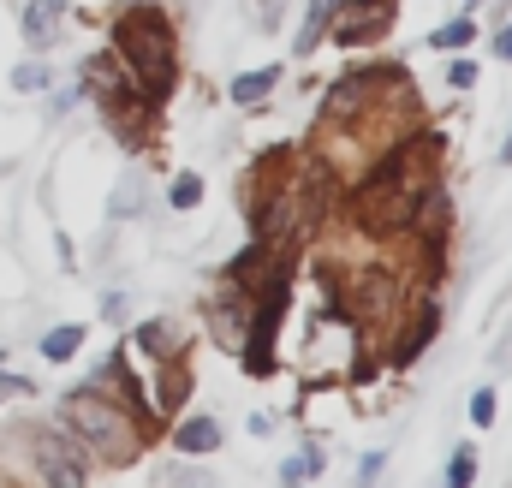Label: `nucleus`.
Listing matches in <instances>:
<instances>
[{
	"instance_id": "obj_1",
	"label": "nucleus",
	"mask_w": 512,
	"mask_h": 488,
	"mask_svg": "<svg viewBox=\"0 0 512 488\" xmlns=\"http://www.w3.org/2000/svg\"><path fill=\"white\" fill-rule=\"evenodd\" d=\"M114 42H120L126 66L137 72V90L149 102H161L173 90V36H167V18L155 6H131L126 18L114 24Z\"/></svg>"
},
{
	"instance_id": "obj_2",
	"label": "nucleus",
	"mask_w": 512,
	"mask_h": 488,
	"mask_svg": "<svg viewBox=\"0 0 512 488\" xmlns=\"http://www.w3.org/2000/svg\"><path fill=\"white\" fill-rule=\"evenodd\" d=\"M66 423L96 447V453H108V459H131V447H137V435H131V417L120 405H108L96 387H78V393H66Z\"/></svg>"
},
{
	"instance_id": "obj_3",
	"label": "nucleus",
	"mask_w": 512,
	"mask_h": 488,
	"mask_svg": "<svg viewBox=\"0 0 512 488\" xmlns=\"http://www.w3.org/2000/svg\"><path fill=\"white\" fill-rule=\"evenodd\" d=\"M36 465H42V477H48V483H60V488H78V483H84V459H78L72 447L48 441V435L36 441Z\"/></svg>"
},
{
	"instance_id": "obj_4",
	"label": "nucleus",
	"mask_w": 512,
	"mask_h": 488,
	"mask_svg": "<svg viewBox=\"0 0 512 488\" xmlns=\"http://www.w3.org/2000/svg\"><path fill=\"white\" fill-rule=\"evenodd\" d=\"M387 6H393V0H358V18H346V24H340V42H346V48L376 42L387 24H393V12H387Z\"/></svg>"
},
{
	"instance_id": "obj_5",
	"label": "nucleus",
	"mask_w": 512,
	"mask_h": 488,
	"mask_svg": "<svg viewBox=\"0 0 512 488\" xmlns=\"http://www.w3.org/2000/svg\"><path fill=\"white\" fill-rule=\"evenodd\" d=\"M54 36H60V6H54V0H36V6L24 12V42L48 48Z\"/></svg>"
},
{
	"instance_id": "obj_6",
	"label": "nucleus",
	"mask_w": 512,
	"mask_h": 488,
	"mask_svg": "<svg viewBox=\"0 0 512 488\" xmlns=\"http://www.w3.org/2000/svg\"><path fill=\"white\" fill-rule=\"evenodd\" d=\"M334 6H340V0H310V12H304V30L292 36V48H298V54H310V48L322 42V30L334 24Z\"/></svg>"
},
{
	"instance_id": "obj_7",
	"label": "nucleus",
	"mask_w": 512,
	"mask_h": 488,
	"mask_svg": "<svg viewBox=\"0 0 512 488\" xmlns=\"http://www.w3.org/2000/svg\"><path fill=\"white\" fill-rule=\"evenodd\" d=\"M215 447H221V423L215 417H191L179 429V453H215Z\"/></svg>"
},
{
	"instance_id": "obj_8",
	"label": "nucleus",
	"mask_w": 512,
	"mask_h": 488,
	"mask_svg": "<svg viewBox=\"0 0 512 488\" xmlns=\"http://www.w3.org/2000/svg\"><path fill=\"white\" fill-rule=\"evenodd\" d=\"M435 322H441V310L435 304H423V316H417V328H411V340L405 346H393V364H411L423 346H429V334H435Z\"/></svg>"
},
{
	"instance_id": "obj_9",
	"label": "nucleus",
	"mask_w": 512,
	"mask_h": 488,
	"mask_svg": "<svg viewBox=\"0 0 512 488\" xmlns=\"http://www.w3.org/2000/svg\"><path fill=\"white\" fill-rule=\"evenodd\" d=\"M173 340H179V334H173V322H143V328H137V346H143L149 358H173V352H179Z\"/></svg>"
},
{
	"instance_id": "obj_10",
	"label": "nucleus",
	"mask_w": 512,
	"mask_h": 488,
	"mask_svg": "<svg viewBox=\"0 0 512 488\" xmlns=\"http://www.w3.org/2000/svg\"><path fill=\"white\" fill-rule=\"evenodd\" d=\"M78 346H84V328H78V322H72V328H54V334L42 340V352H48L54 364H66V358H72Z\"/></svg>"
},
{
	"instance_id": "obj_11",
	"label": "nucleus",
	"mask_w": 512,
	"mask_h": 488,
	"mask_svg": "<svg viewBox=\"0 0 512 488\" xmlns=\"http://www.w3.org/2000/svg\"><path fill=\"white\" fill-rule=\"evenodd\" d=\"M274 78H280V72H245V78H233V102H256V96H268Z\"/></svg>"
},
{
	"instance_id": "obj_12",
	"label": "nucleus",
	"mask_w": 512,
	"mask_h": 488,
	"mask_svg": "<svg viewBox=\"0 0 512 488\" xmlns=\"http://www.w3.org/2000/svg\"><path fill=\"white\" fill-rule=\"evenodd\" d=\"M197 197H203V179H197V173H179V179H173V191H167V203H173V209H197Z\"/></svg>"
},
{
	"instance_id": "obj_13",
	"label": "nucleus",
	"mask_w": 512,
	"mask_h": 488,
	"mask_svg": "<svg viewBox=\"0 0 512 488\" xmlns=\"http://www.w3.org/2000/svg\"><path fill=\"white\" fill-rule=\"evenodd\" d=\"M316 471H322V453H316V447H304L298 459H286V471H280V477H286V483H298V477H316Z\"/></svg>"
},
{
	"instance_id": "obj_14",
	"label": "nucleus",
	"mask_w": 512,
	"mask_h": 488,
	"mask_svg": "<svg viewBox=\"0 0 512 488\" xmlns=\"http://www.w3.org/2000/svg\"><path fill=\"white\" fill-rule=\"evenodd\" d=\"M465 42H471V18H453L435 30V48H465Z\"/></svg>"
},
{
	"instance_id": "obj_15",
	"label": "nucleus",
	"mask_w": 512,
	"mask_h": 488,
	"mask_svg": "<svg viewBox=\"0 0 512 488\" xmlns=\"http://www.w3.org/2000/svg\"><path fill=\"white\" fill-rule=\"evenodd\" d=\"M471 471H477V459H471V447H459V453H453V471H447V483L465 488V483H471Z\"/></svg>"
},
{
	"instance_id": "obj_16",
	"label": "nucleus",
	"mask_w": 512,
	"mask_h": 488,
	"mask_svg": "<svg viewBox=\"0 0 512 488\" xmlns=\"http://www.w3.org/2000/svg\"><path fill=\"white\" fill-rule=\"evenodd\" d=\"M137 197H143V185H137V179H126V185H120V203H114V215H137V209H143Z\"/></svg>"
},
{
	"instance_id": "obj_17",
	"label": "nucleus",
	"mask_w": 512,
	"mask_h": 488,
	"mask_svg": "<svg viewBox=\"0 0 512 488\" xmlns=\"http://www.w3.org/2000/svg\"><path fill=\"white\" fill-rule=\"evenodd\" d=\"M471 423H495V393H477L471 399Z\"/></svg>"
},
{
	"instance_id": "obj_18",
	"label": "nucleus",
	"mask_w": 512,
	"mask_h": 488,
	"mask_svg": "<svg viewBox=\"0 0 512 488\" xmlns=\"http://www.w3.org/2000/svg\"><path fill=\"white\" fill-rule=\"evenodd\" d=\"M280 12H286V0H262V12H256V24H262V30H274V24H280Z\"/></svg>"
},
{
	"instance_id": "obj_19",
	"label": "nucleus",
	"mask_w": 512,
	"mask_h": 488,
	"mask_svg": "<svg viewBox=\"0 0 512 488\" xmlns=\"http://www.w3.org/2000/svg\"><path fill=\"white\" fill-rule=\"evenodd\" d=\"M42 84H48V72H42V66H24V72H18V90H42Z\"/></svg>"
},
{
	"instance_id": "obj_20",
	"label": "nucleus",
	"mask_w": 512,
	"mask_h": 488,
	"mask_svg": "<svg viewBox=\"0 0 512 488\" xmlns=\"http://www.w3.org/2000/svg\"><path fill=\"white\" fill-rule=\"evenodd\" d=\"M453 84H459V90L477 84V66H471V60H453Z\"/></svg>"
},
{
	"instance_id": "obj_21",
	"label": "nucleus",
	"mask_w": 512,
	"mask_h": 488,
	"mask_svg": "<svg viewBox=\"0 0 512 488\" xmlns=\"http://www.w3.org/2000/svg\"><path fill=\"white\" fill-rule=\"evenodd\" d=\"M495 369H512V328L501 334V352H495Z\"/></svg>"
},
{
	"instance_id": "obj_22",
	"label": "nucleus",
	"mask_w": 512,
	"mask_h": 488,
	"mask_svg": "<svg viewBox=\"0 0 512 488\" xmlns=\"http://www.w3.org/2000/svg\"><path fill=\"white\" fill-rule=\"evenodd\" d=\"M495 54H501V60H512V24L501 30V36H495Z\"/></svg>"
},
{
	"instance_id": "obj_23",
	"label": "nucleus",
	"mask_w": 512,
	"mask_h": 488,
	"mask_svg": "<svg viewBox=\"0 0 512 488\" xmlns=\"http://www.w3.org/2000/svg\"><path fill=\"white\" fill-rule=\"evenodd\" d=\"M501 161H512V131H507V149H501Z\"/></svg>"
}]
</instances>
